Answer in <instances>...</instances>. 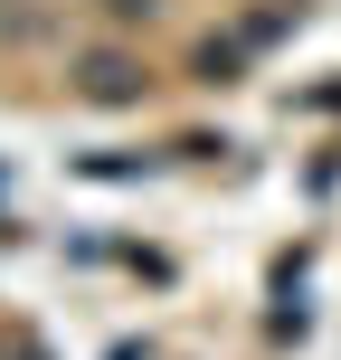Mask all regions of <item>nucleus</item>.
Segmentation results:
<instances>
[{
	"label": "nucleus",
	"mask_w": 341,
	"mask_h": 360,
	"mask_svg": "<svg viewBox=\"0 0 341 360\" xmlns=\"http://www.w3.org/2000/svg\"><path fill=\"white\" fill-rule=\"evenodd\" d=\"M67 86L86 95V105H143L152 76H143V57H124V48H86V57L67 67Z\"/></svg>",
	"instance_id": "1"
},
{
	"label": "nucleus",
	"mask_w": 341,
	"mask_h": 360,
	"mask_svg": "<svg viewBox=\"0 0 341 360\" xmlns=\"http://www.w3.org/2000/svg\"><path fill=\"white\" fill-rule=\"evenodd\" d=\"M247 57H256V48H247L237 29H228V38H199V48H190V86H237Z\"/></svg>",
	"instance_id": "2"
},
{
	"label": "nucleus",
	"mask_w": 341,
	"mask_h": 360,
	"mask_svg": "<svg viewBox=\"0 0 341 360\" xmlns=\"http://www.w3.org/2000/svg\"><path fill=\"white\" fill-rule=\"evenodd\" d=\"M294 29H304V0H266V10L237 19V38H247V48H275V38H294Z\"/></svg>",
	"instance_id": "3"
},
{
	"label": "nucleus",
	"mask_w": 341,
	"mask_h": 360,
	"mask_svg": "<svg viewBox=\"0 0 341 360\" xmlns=\"http://www.w3.org/2000/svg\"><path fill=\"white\" fill-rule=\"evenodd\" d=\"M76 171H86V180H143L152 162H133V152H86V162H76Z\"/></svg>",
	"instance_id": "4"
},
{
	"label": "nucleus",
	"mask_w": 341,
	"mask_h": 360,
	"mask_svg": "<svg viewBox=\"0 0 341 360\" xmlns=\"http://www.w3.org/2000/svg\"><path fill=\"white\" fill-rule=\"evenodd\" d=\"M95 10H105L114 29H152V19H162V0H95Z\"/></svg>",
	"instance_id": "5"
},
{
	"label": "nucleus",
	"mask_w": 341,
	"mask_h": 360,
	"mask_svg": "<svg viewBox=\"0 0 341 360\" xmlns=\"http://www.w3.org/2000/svg\"><path fill=\"white\" fill-rule=\"evenodd\" d=\"M0 360H57V351L38 342V332H0Z\"/></svg>",
	"instance_id": "6"
},
{
	"label": "nucleus",
	"mask_w": 341,
	"mask_h": 360,
	"mask_svg": "<svg viewBox=\"0 0 341 360\" xmlns=\"http://www.w3.org/2000/svg\"><path fill=\"white\" fill-rule=\"evenodd\" d=\"M105 360H152V342H114V351H105Z\"/></svg>",
	"instance_id": "7"
},
{
	"label": "nucleus",
	"mask_w": 341,
	"mask_h": 360,
	"mask_svg": "<svg viewBox=\"0 0 341 360\" xmlns=\"http://www.w3.org/2000/svg\"><path fill=\"white\" fill-rule=\"evenodd\" d=\"M0 190H10V171H0Z\"/></svg>",
	"instance_id": "8"
}]
</instances>
